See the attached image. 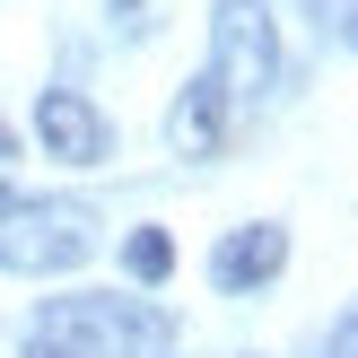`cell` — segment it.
Instances as JSON below:
<instances>
[{"label":"cell","mask_w":358,"mask_h":358,"mask_svg":"<svg viewBox=\"0 0 358 358\" xmlns=\"http://www.w3.org/2000/svg\"><path fill=\"white\" fill-rule=\"evenodd\" d=\"M0 210H9V184H0Z\"/></svg>","instance_id":"cell-11"},{"label":"cell","mask_w":358,"mask_h":358,"mask_svg":"<svg viewBox=\"0 0 358 358\" xmlns=\"http://www.w3.org/2000/svg\"><path fill=\"white\" fill-rule=\"evenodd\" d=\"M341 35H350V44H358V0H350V17H341Z\"/></svg>","instance_id":"cell-9"},{"label":"cell","mask_w":358,"mask_h":358,"mask_svg":"<svg viewBox=\"0 0 358 358\" xmlns=\"http://www.w3.org/2000/svg\"><path fill=\"white\" fill-rule=\"evenodd\" d=\"M280 262H289V227L280 219H245V227H227V236L210 245V280H219L227 297H254L262 280H280Z\"/></svg>","instance_id":"cell-4"},{"label":"cell","mask_w":358,"mask_h":358,"mask_svg":"<svg viewBox=\"0 0 358 358\" xmlns=\"http://www.w3.org/2000/svg\"><path fill=\"white\" fill-rule=\"evenodd\" d=\"M122 262H131V280H140V289H157V280L175 271V245H166V227H140V236L122 245Z\"/></svg>","instance_id":"cell-7"},{"label":"cell","mask_w":358,"mask_h":358,"mask_svg":"<svg viewBox=\"0 0 358 358\" xmlns=\"http://www.w3.org/2000/svg\"><path fill=\"white\" fill-rule=\"evenodd\" d=\"M0 157H9V122H0Z\"/></svg>","instance_id":"cell-10"},{"label":"cell","mask_w":358,"mask_h":358,"mask_svg":"<svg viewBox=\"0 0 358 358\" xmlns=\"http://www.w3.org/2000/svg\"><path fill=\"white\" fill-rule=\"evenodd\" d=\"M35 140H44V157H62V166H96L114 131H105V114L79 87H44V96H35Z\"/></svg>","instance_id":"cell-5"},{"label":"cell","mask_w":358,"mask_h":358,"mask_svg":"<svg viewBox=\"0 0 358 358\" xmlns=\"http://www.w3.org/2000/svg\"><path fill=\"white\" fill-rule=\"evenodd\" d=\"M96 254V227H87V210L70 201H9L0 210V271H79V262Z\"/></svg>","instance_id":"cell-3"},{"label":"cell","mask_w":358,"mask_h":358,"mask_svg":"<svg viewBox=\"0 0 358 358\" xmlns=\"http://www.w3.org/2000/svg\"><path fill=\"white\" fill-rule=\"evenodd\" d=\"M324 358H358V306H350V315H341V324H332V332H324Z\"/></svg>","instance_id":"cell-8"},{"label":"cell","mask_w":358,"mask_h":358,"mask_svg":"<svg viewBox=\"0 0 358 358\" xmlns=\"http://www.w3.org/2000/svg\"><path fill=\"white\" fill-rule=\"evenodd\" d=\"M27 358H166V315L140 297H52Z\"/></svg>","instance_id":"cell-1"},{"label":"cell","mask_w":358,"mask_h":358,"mask_svg":"<svg viewBox=\"0 0 358 358\" xmlns=\"http://www.w3.org/2000/svg\"><path fill=\"white\" fill-rule=\"evenodd\" d=\"M166 149H175V157H219V149H227V96L210 87V70L184 79V96L166 105Z\"/></svg>","instance_id":"cell-6"},{"label":"cell","mask_w":358,"mask_h":358,"mask_svg":"<svg viewBox=\"0 0 358 358\" xmlns=\"http://www.w3.org/2000/svg\"><path fill=\"white\" fill-rule=\"evenodd\" d=\"M271 79H280V27H271V9H262V0H219V9H210V87L227 96V114L254 105Z\"/></svg>","instance_id":"cell-2"}]
</instances>
